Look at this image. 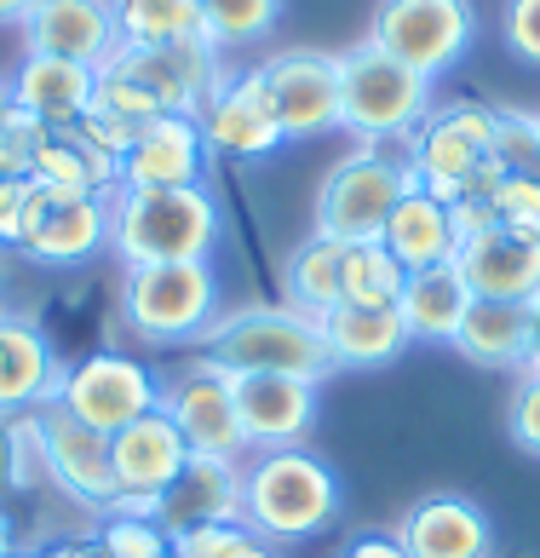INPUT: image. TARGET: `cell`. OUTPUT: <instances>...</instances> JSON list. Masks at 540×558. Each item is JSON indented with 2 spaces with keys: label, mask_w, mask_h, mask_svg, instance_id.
<instances>
[{
  "label": "cell",
  "mask_w": 540,
  "mask_h": 558,
  "mask_svg": "<svg viewBox=\"0 0 540 558\" xmlns=\"http://www.w3.org/2000/svg\"><path fill=\"white\" fill-rule=\"evenodd\" d=\"M219 81L224 64L213 40H179V47H121L115 40V52L98 64L93 105L144 128L156 116H201Z\"/></svg>",
  "instance_id": "1"
},
{
  "label": "cell",
  "mask_w": 540,
  "mask_h": 558,
  "mask_svg": "<svg viewBox=\"0 0 540 558\" xmlns=\"http://www.w3.org/2000/svg\"><path fill=\"white\" fill-rule=\"evenodd\" d=\"M340 472L310 449H254L242 466V524L265 547H294L340 519Z\"/></svg>",
  "instance_id": "2"
},
{
  "label": "cell",
  "mask_w": 540,
  "mask_h": 558,
  "mask_svg": "<svg viewBox=\"0 0 540 558\" xmlns=\"http://www.w3.org/2000/svg\"><path fill=\"white\" fill-rule=\"evenodd\" d=\"M201 357L224 375H294L322 386L334 375V351L322 340V323H310L287 305H242L219 312L201 328Z\"/></svg>",
  "instance_id": "3"
},
{
  "label": "cell",
  "mask_w": 540,
  "mask_h": 558,
  "mask_svg": "<svg viewBox=\"0 0 540 558\" xmlns=\"http://www.w3.org/2000/svg\"><path fill=\"white\" fill-rule=\"evenodd\" d=\"M110 247L121 265H179L213 259L219 247V202L207 184L179 191H110Z\"/></svg>",
  "instance_id": "4"
},
{
  "label": "cell",
  "mask_w": 540,
  "mask_h": 558,
  "mask_svg": "<svg viewBox=\"0 0 540 558\" xmlns=\"http://www.w3.org/2000/svg\"><path fill=\"white\" fill-rule=\"evenodd\" d=\"M431 116V81L380 47L340 52V128L363 144L408 138Z\"/></svg>",
  "instance_id": "5"
},
{
  "label": "cell",
  "mask_w": 540,
  "mask_h": 558,
  "mask_svg": "<svg viewBox=\"0 0 540 558\" xmlns=\"http://www.w3.org/2000/svg\"><path fill=\"white\" fill-rule=\"evenodd\" d=\"M414 184L408 161L385 156V144H357L351 156H340L328 168L322 191H317V236L334 242H380L391 208L403 202V191Z\"/></svg>",
  "instance_id": "6"
},
{
  "label": "cell",
  "mask_w": 540,
  "mask_h": 558,
  "mask_svg": "<svg viewBox=\"0 0 540 558\" xmlns=\"http://www.w3.org/2000/svg\"><path fill=\"white\" fill-rule=\"evenodd\" d=\"M127 328L144 345H184L219 317V277L207 259L133 265L127 271Z\"/></svg>",
  "instance_id": "7"
},
{
  "label": "cell",
  "mask_w": 540,
  "mask_h": 558,
  "mask_svg": "<svg viewBox=\"0 0 540 558\" xmlns=\"http://www.w3.org/2000/svg\"><path fill=\"white\" fill-rule=\"evenodd\" d=\"M471 35H477L471 0H380L363 40L391 52L414 75L438 81L443 70H454L466 58Z\"/></svg>",
  "instance_id": "8"
},
{
  "label": "cell",
  "mask_w": 540,
  "mask_h": 558,
  "mask_svg": "<svg viewBox=\"0 0 540 558\" xmlns=\"http://www.w3.org/2000/svg\"><path fill=\"white\" fill-rule=\"evenodd\" d=\"M494 156V110L489 105H431V116L408 133V173L438 202H461L466 179Z\"/></svg>",
  "instance_id": "9"
},
{
  "label": "cell",
  "mask_w": 540,
  "mask_h": 558,
  "mask_svg": "<svg viewBox=\"0 0 540 558\" xmlns=\"http://www.w3.org/2000/svg\"><path fill=\"white\" fill-rule=\"evenodd\" d=\"M52 403L64 409V415H75L81 426L115 438L121 426H133V421H144V415L161 409V380L138 357L93 351V357H81V363L64 368V386H58Z\"/></svg>",
  "instance_id": "10"
},
{
  "label": "cell",
  "mask_w": 540,
  "mask_h": 558,
  "mask_svg": "<svg viewBox=\"0 0 540 558\" xmlns=\"http://www.w3.org/2000/svg\"><path fill=\"white\" fill-rule=\"evenodd\" d=\"M259 75L270 87V105H277L282 138H317L340 128V52L287 47L270 52Z\"/></svg>",
  "instance_id": "11"
},
{
  "label": "cell",
  "mask_w": 540,
  "mask_h": 558,
  "mask_svg": "<svg viewBox=\"0 0 540 558\" xmlns=\"http://www.w3.org/2000/svg\"><path fill=\"white\" fill-rule=\"evenodd\" d=\"M161 415L179 426V438L191 444V454H224V461H242L247 454L231 375L213 368L207 357H191V368L173 386H161Z\"/></svg>",
  "instance_id": "12"
},
{
  "label": "cell",
  "mask_w": 540,
  "mask_h": 558,
  "mask_svg": "<svg viewBox=\"0 0 540 558\" xmlns=\"http://www.w3.org/2000/svg\"><path fill=\"white\" fill-rule=\"evenodd\" d=\"M191 461V444L179 438V426L161 415H144L133 426H121L110 438V466H115V507L110 512H133V519H150L161 489L179 478V466Z\"/></svg>",
  "instance_id": "13"
},
{
  "label": "cell",
  "mask_w": 540,
  "mask_h": 558,
  "mask_svg": "<svg viewBox=\"0 0 540 558\" xmlns=\"http://www.w3.org/2000/svg\"><path fill=\"white\" fill-rule=\"evenodd\" d=\"M196 128L207 138V156H231V161H259V156L277 150V144H287L259 70H236V75L224 70V81L196 116Z\"/></svg>",
  "instance_id": "14"
},
{
  "label": "cell",
  "mask_w": 540,
  "mask_h": 558,
  "mask_svg": "<svg viewBox=\"0 0 540 558\" xmlns=\"http://www.w3.org/2000/svg\"><path fill=\"white\" fill-rule=\"evenodd\" d=\"M317 391L294 375H231V398L247 432V449H305L317 432Z\"/></svg>",
  "instance_id": "15"
},
{
  "label": "cell",
  "mask_w": 540,
  "mask_h": 558,
  "mask_svg": "<svg viewBox=\"0 0 540 558\" xmlns=\"http://www.w3.org/2000/svg\"><path fill=\"white\" fill-rule=\"evenodd\" d=\"M150 519L173 535H191L207 524H242V461L224 454H191L179 466V478L161 489V501Z\"/></svg>",
  "instance_id": "16"
},
{
  "label": "cell",
  "mask_w": 540,
  "mask_h": 558,
  "mask_svg": "<svg viewBox=\"0 0 540 558\" xmlns=\"http://www.w3.org/2000/svg\"><path fill=\"white\" fill-rule=\"evenodd\" d=\"M207 168V138L196 116H156L133 133L127 156H121V191H179V184H201Z\"/></svg>",
  "instance_id": "17"
},
{
  "label": "cell",
  "mask_w": 540,
  "mask_h": 558,
  "mask_svg": "<svg viewBox=\"0 0 540 558\" xmlns=\"http://www.w3.org/2000/svg\"><path fill=\"white\" fill-rule=\"evenodd\" d=\"M40 438H47V478L81 507H115V466H110V438L81 426L58 403L40 409Z\"/></svg>",
  "instance_id": "18"
},
{
  "label": "cell",
  "mask_w": 540,
  "mask_h": 558,
  "mask_svg": "<svg viewBox=\"0 0 540 558\" xmlns=\"http://www.w3.org/2000/svg\"><path fill=\"white\" fill-rule=\"evenodd\" d=\"M24 52H47V58H70V64H103L115 52V7L110 0H35L24 12Z\"/></svg>",
  "instance_id": "19"
},
{
  "label": "cell",
  "mask_w": 540,
  "mask_h": 558,
  "mask_svg": "<svg viewBox=\"0 0 540 558\" xmlns=\"http://www.w3.org/2000/svg\"><path fill=\"white\" fill-rule=\"evenodd\" d=\"M64 386V357L24 312H0V421L35 415Z\"/></svg>",
  "instance_id": "20"
},
{
  "label": "cell",
  "mask_w": 540,
  "mask_h": 558,
  "mask_svg": "<svg viewBox=\"0 0 540 558\" xmlns=\"http://www.w3.org/2000/svg\"><path fill=\"white\" fill-rule=\"evenodd\" d=\"M408 558H494V524L466 495H426L391 530Z\"/></svg>",
  "instance_id": "21"
},
{
  "label": "cell",
  "mask_w": 540,
  "mask_h": 558,
  "mask_svg": "<svg viewBox=\"0 0 540 558\" xmlns=\"http://www.w3.org/2000/svg\"><path fill=\"white\" fill-rule=\"evenodd\" d=\"M461 277L471 282L477 300H512V305H529L540 294V236H524V231H506V225H494V231L471 236L461 254Z\"/></svg>",
  "instance_id": "22"
},
{
  "label": "cell",
  "mask_w": 540,
  "mask_h": 558,
  "mask_svg": "<svg viewBox=\"0 0 540 558\" xmlns=\"http://www.w3.org/2000/svg\"><path fill=\"white\" fill-rule=\"evenodd\" d=\"M7 81H12V105L47 121V128H75L98 98L93 64H70V58H47V52H24V64Z\"/></svg>",
  "instance_id": "23"
},
{
  "label": "cell",
  "mask_w": 540,
  "mask_h": 558,
  "mask_svg": "<svg viewBox=\"0 0 540 558\" xmlns=\"http://www.w3.org/2000/svg\"><path fill=\"white\" fill-rule=\"evenodd\" d=\"M471 282L461 277V265H431V271H408L403 294H397V317L408 328L414 345H454L461 323L471 312Z\"/></svg>",
  "instance_id": "24"
},
{
  "label": "cell",
  "mask_w": 540,
  "mask_h": 558,
  "mask_svg": "<svg viewBox=\"0 0 540 558\" xmlns=\"http://www.w3.org/2000/svg\"><path fill=\"white\" fill-rule=\"evenodd\" d=\"M322 340L334 351V368H385L408 351V328L397 305H351L340 300L322 317Z\"/></svg>",
  "instance_id": "25"
},
{
  "label": "cell",
  "mask_w": 540,
  "mask_h": 558,
  "mask_svg": "<svg viewBox=\"0 0 540 558\" xmlns=\"http://www.w3.org/2000/svg\"><path fill=\"white\" fill-rule=\"evenodd\" d=\"M380 242L403 271H431V265H449L454 254H461L454 225H449V202H438L431 191H420V184L403 191V202L391 208Z\"/></svg>",
  "instance_id": "26"
},
{
  "label": "cell",
  "mask_w": 540,
  "mask_h": 558,
  "mask_svg": "<svg viewBox=\"0 0 540 558\" xmlns=\"http://www.w3.org/2000/svg\"><path fill=\"white\" fill-rule=\"evenodd\" d=\"M110 247V196H52L40 231L24 242L35 265H81Z\"/></svg>",
  "instance_id": "27"
},
{
  "label": "cell",
  "mask_w": 540,
  "mask_h": 558,
  "mask_svg": "<svg viewBox=\"0 0 540 558\" xmlns=\"http://www.w3.org/2000/svg\"><path fill=\"white\" fill-rule=\"evenodd\" d=\"M29 179L47 184L58 196H110L115 191V156L98 150V144L81 133V128H52L47 144L35 150L29 161Z\"/></svg>",
  "instance_id": "28"
},
{
  "label": "cell",
  "mask_w": 540,
  "mask_h": 558,
  "mask_svg": "<svg viewBox=\"0 0 540 558\" xmlns=\"http://www.w3.org/2000/svg\"><path fill=\"white\" fill-rule=\"evenodd\" d=\"M340 277H345V242L310 231L294 254L282 259V305L299 312V317H310V323H322L345 300Z\"/></svg>",
  "instance_id": "29"
},
{
  "label": "cell",
  "mask_w": 540,
  "mask_h": 558,
  "mask_svg": "<svg viewBox=\"0 0 540 558\" xmlns=\"http://www.w3.org/2000/svg\"><path fill=\"white\" fill-rule=\"evenodd\" d=\"M454 351L477 368H524L529 363V305L471 300L461 335H454Z\"/></svg>",
  "instance_id": "30"
},
{
  "label": "cell",
  "mask_w": 540,
  "mask_h": 558,
  "mask_svg": "<svg viewBox=\"0 0 540 558\" xmlns=\"http://www.w3.org/2000/svg\"><path fill=\"white\" fill-rule=\"evenodd\" d=\"M121 47H179V40H207L201 0H110Z\"/></svg>",
  "instance_id": "31"
},
{
  "label": "cell",
  "mask_w": 540,
  "mask_h": 558,
  "mask_svg": "<svg viewBox=\"0 0 540 558\" xmlns=\"http://www.w3.org/2000/svg\"><path fill=\"white\" fill-rule=\"evenodd\" d=\"M340 282H345V300L351 305H397L408 271L385 254V242H351Z\"/></svg>",
  "instance_id": "32"
},
{
  "label": "cell",
  "mask_w": 540,
  "mask_h": 558,
  "mask_svg": "<svg viewBox=\"0 0 540 558\" xmlns=\"http://www.w3.org/2000/svg\"><path fill=\"white\" fill-rule=\"evenodd\" d=\"M277 17H282V0H201V29L219 52L265 40L277 29Z\"/></svg>",
  "instance_id": "33"
},
{
  "label": "cell",
  "mask_w": 540,
  "mask_h": 558,
  "mask_svg": "<svg viewBox=\"0 0 540 558\" xmlns=\"http://www.w3.org/2000/svg\"><path fill=\"white\" fill-rule=\"evenodd\" d=\"M494 161L506 173H540V116L494 110Z\"/></svg>",
  "instance_id": "34"
},
{
  "label": "cell",
  "mask_w": 540,
  "mask_h": 558,
  "mask_svg": "<svg viewBox=\"0 0 540 558\" xmlns=\"http://www.w3.org/2000/svg\"><path fill=\"white\" fill-rule=\"evenodd\" d=\"M98 547L103 558H156L168 553V530H161L156 519H133V512H110V524L98 530Z\"/></svg>",
  "instance_id": "35"
},
{
  "label": "cell",
  "mask_w": 540,
  "mask_h": 558,
  "mask_svg": "<svg viewBox=\"0 0 540 558\" xmlns=\"http://www.w3.org/2000/svg\"><path fill=\"white\" fill-rule=\"evenodd\" d=\"M494 219L506 231H524V236H540V173H506L501 191L489 196Z\"/></svg>",
  "instance_id": "36"
},
{
  "label": "cell",
  "mask_w": 540,
  "mask_h": 558,
  "mask_svg": "<svg viewBox=\"0 0 540 558\" xmlns=\"http://www.w3.org/2000/svg\"><path fill=\"white\" fill-rule=\"evenodd\" d=\"M259 535L247 524H207L191 535H173V558H242Z\"/></svg>",
  "instance_id": "37"
},
{
  "label": "cell",
  "mask_w": 540,
  "mask_h": 558,
  "mask_svg": "<svg viewBox=\"0 0 540 558\" xmlns=\"http://www.w3.org/2000/svg\"><path fill=\"white\" fill-rule=\"evenodd\" d=\"M506 432L524 454H540V375L535 368H524V380L506 398Z\"/></svg>",
  "instance_id": "38"
},
{
  "label": "cell",
  "mask_w": 540,
  "mask_h": 558,
  "mask_svg": "<svg viewBox=\"0 0 540 558\" xmlns=\"http://www.w3.org/2000/svg\"><path fill=\"white\" fill-rule=\"evenodd\" d=\"M501 40L524 58V64L540 70V0H506L501 12Z\"/></svg>",
  "instance_id": "39"
},
{
  "label": "cell",
  "mask_w": 540,
  "mask_h": 558,
  "mask_svg": "<svg viewBox=\"0 0 540 558\" xmlns=\"http://www.w3.org/2000/svg\"><path fill=\"white\" fill-rule=\"evenodd\" d=\"M340 558H408L397 535H380V530H368V535H351V542L340 547Z\"/></svg>",
  "instance_id": "40"
},
{
  "label": "cell",
  "mask_w": 540,
  "mask_h": 558,
  "mask_svg": "<svg viewBox=\"0 0 540 558\" xmlns=\"http://www.w3.org/2000/svg\"><path fill=\"white\" fill-rule=\"evenodd\" d=\"M524 368H535V375H540V294L529 300V363Z\"/></svg>",
  "instance_id": "41"
},
{
  "label": "cell",
  "mask_w": 540,
  "mask_h": 558,
  "mask_svg": "<svg viewBox=\"0 0 540 558\" xmlns=\"http://www.w3.org/2000/svg\"><path fill=\"white\" fill-rule=\"evenodd\" d=\"M29 7H35V0H0V24H24Z\"/></svg>",
  "instance_id": "42"
},
{
  "label": "cell",
  "mask_w": 540,
  "mask_h": 558,
  "mask_svg": "<svg viewBox=\"0 0 540 558\" xmlns=\"http://www.w3.org/2000/svg\"><path fill=\"white\" fill-rule=\"evenodd\" d=\"M0 558H12V524L0 519Z\"/></svg>",
  "instance_id": "43"
},
{
  "label": "cell",
  "mask_w": 540,
  "mask_h": 558,
  "mask_svg": "<svg viewBox=\"0 0 540 558\" xmlns=\"http://www.w3.org/2000/svg\"><path fill=\"white\" fill-rule=\"evenodd\" d=\"M7 110H12V81L0 75V116H7Z\"/></svg>",
  "instance_id": "44"
},
{
  "label": "cell",
  "mask_w": 540,
  "mask_h": 558,
  "mask_svg": "<svg viewBox=\"0 0 540 558\" xmlns=\"http://www.w3.org/2000/svg\"><path fill=\"white\" fill-rule=\"evenodd\" d=\"M70 558H103V547L93 542V547H70Z\"/></svg>",
  "instance_id": "45"
},
{
  "label": "cell",
  "mask_w": 540,
  "mask_h": 558,
  "mask_svg": "<svg viewBox=\"0 0 540 558\" xmlns=\"http://www.w3.org/2000/svg\"><path fill=\"white\" fill-rule=\"evenodd\" d=\"M242 558H277V553H270V547H265V542H254V547H247V553H242Z\"/></svg>",
  "instance_id": "46"
},
{
  "label": "cell",
  "mask_w": 540,
  "mask_h": 558,
  "mask_svg": "<svg viewBox=\"0 0 540 558\" xmlns=\"http://www.w3.org/2000/svg\"><path fill=\"white\" fill-rule=\"evenodd\" d=\"M156 558H173V547H168V553H156Z\"/></svg>",
  "instance_id": "47"
},
{
  "label": "cell",
  "mask_w": 540,
  "mask_h": 558,
  "mask_svg": "<svg viewBox=\"0 0 540 558\" xmlns=\"http://www.w3.org/2000/svg\"><path fill=\"white\" fill-rule=\"evenodd\" d=\"M0 179H7V173H0Z\"/></svg>",
  "instance_id": "48"
}]
</instances>
